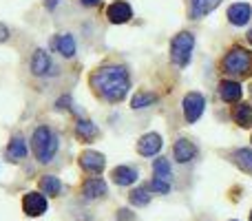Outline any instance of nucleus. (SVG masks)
<instances>
[{
  "label": "nucleus",
  "mask_w": 252,
  "mask_h": 221,
  "mask_svg": "<svg viewBox=\"0 0 252 221\" xmlns=\"http://www.w3.org/2000/svg\"><path fill=\"white\" fill-rule=\"evenodd\" d=\"M250 16H252V9H250V4H246V2H237L228 9V20L237 27L246 25V22L250 20Z\"/></svg>",
  "instance_id": "nucleus-13"
},
{
  "label": "nucleus",
  "mask_w": 252,
  "mask_h": 221,
  "mask_svg": "<svg viewBox=\"0 0 252 221\" xmlns=\"http://www.w3.org/2000/svg\"><path fill=\"white\" fill-rule=\"evenodd\" d=\"M31 148H33V155L40 164H49L58 153V135L49 126H38L33 130V137H31Z\"/></svg>",
  "instance_id": "nucleus-2"
},
{
  "label": "nucleus",
  "mask_w": 252,
  "mask_h": 221,
  "mask_svg": "<svg viewBox=\"0 0 252 221\" xmlns=\"http://www.w3.org/2000/svg\"><path fill=\"white\" fill-rule=\"evenodd\" d=\"M151 190H155V192H159V195H166V192L170 190V182H164V179H153L151 182Z\"/></svg>",
  "instance_id": "nucleus-26"
},
{
  "label": "nucleus",
  "mask_w": 252,
  "mask_h": 221,
  "mask_svg": "<svg viewBox=\"0 0 252 221\" xmlns=\"http://www.w3.org/2000/svg\"><path fill=\"white\" fill-rule=\"evenodd\" d=\"M104 164H106V159H104V155H102V153L87 151V153H82V155H80V166H82L87 173H93V175L102 173Z\"/></svg>",
  "instance_id": "nucleus-8"
},
{
  "label": "nucleus",
  "mask_w": 252,
  "mask_h": 221,
  "mask_svg": "<svg viewBox=\"0 0 252 221\" xmlns=\"http://www.w3.org/2000/svg\"><path fill=\"white\" fill-rule=\"evenodd\" d=\"M118 219H120V221H133V215H130L128 210H120V213H118Z\"/></svg>",
  "instance_id": "nucleus-27"
},
{
  "label": "nucleus",
  "mask_w": 252,
  "mask_h": 221,
  "mask_svg": "<svg viewBox=\"0 0 252 221\" xmlns=\"http://www.w3.org/2000/svg\"><path fill=\"white\" fill-rule=\"evenodd\" d=\"M159 148H161V137L157 133L142 135V137H139V142H137V153H139V155H144V157L157 155V153H159Z\"/></svg>",
  "instance_id": "nucleus-9"
},
{
  "label": "nucleus",
  "mask_w": 252,
  "mask_h": 221,
  "mask_svg": "<svg viewBox=\"0 0 252 221\" xmlns=\"http://www.w3.org/2000/svg\"><path fill=\"white\" fill-rule=\"evenodd\" d=\"M58 2H60V0H44V7H47V9H56Z\"/></svg>",
  "instance_id": "nucleus-29"
},
{
  "label": "nucleus",
  "mask_w": 252,
  "mask_h": 221,
  "mask_svg": "<svg viewBox=\"0 0 252 221\" xmlns=\"http://www.w3.org/2000/svg\"><path fill=\"white\" fill-rule=\"evenodd\" d=\"M7 157H11V161L25 159V157H27V142H25V137L16 135V137L9 142V146H7Z\"/></svg>",
  "instance_id": "nucleus-18"
},
{
  "label": "nucleus",
  "mask_w": 252,
  "mask_h": 221,
  "mask_svg": "<svg viewBox=\"0 0 252 221\" xmlns=\"http://www.w3.org/2000/svg\"><path fill=\"white\" fill-rule=\"evenodd\" d=\"M82 195L87 197V199H100V197H104L106 195L104 179H100V177L87 179V182H84V186H82Z\"/></svg>",
  "instance_id": "nucleus-12"
},
{
  "label": "nucleus",
  "mask_w": 252,
  "mask_h": 221,
  "mask_svg": "<svg viewBox=\"0 0 252 221\" xmlns=\"http://www.w3.org/2000/svg\"><path fill=\"white\" fill-rule=\"evenodd\" d=\"M232 120L237 122L244 128H250L252 126V106L250 104H237L232 109Z\"/></svg>",
  "instance_id": "nucleus-19"
},
{
  "label": "nucleus",
  "mask_w": 252,
  "mask_h": 221,
  "mask_svg": "<svg viewBox=\"0 0 252 221\" xmlns=\"http://www.w3.org/2000/svg\"><path fill=\"white\" fill-rule=\"evenodd\" d=\"M173 153H175V159H177L179 164H186V161H190L192 157L197 155V146L190 142V139L182 137V139H177V142H175Z\"/></svg>",
  "instance_id": "nucleus-11"
},
{
  "label": "nucleus",
  "mask_w": 252,
  "mask_h": 221,
  "mask_svg": "<svg viewBox=\"0 0 252 221\" xmlns=\"http://www.w3.org/2000/svg\"><path fill=\"white\" fill-rule=\"evenodd\" d=\"M106 16H109V20L113 22V25H124V22H128L130 18H133V9H130L128 2L118 0V2H113L106 9Z\"/></svg>",
  "instance_id": "nucleus-7"
},
{
  "label": "nucleus",
  "mask_w": 252,
  "mask_h": 221,
  "mask_svg": "<svg viewBox=\"0 0 252 221\" xmlns=\"http://www.w3.org/2000/svg\"><path fill=\"white\" fill-rule=\"evenodd\" d=\"M40 190H42V195L58 197L62 190V184H60V179L53 177V175H44V177L40 179Z\"/></svg>",
  "instance_id": "nucleus-20"
},
{
  "label": "nucleus",
  "mask_w": 252,
  "mask_h": 221,
  "mask_svg": "<svg viewBox=\"0 0 252 221\" xmlns=\"http://www.w3.org/2000/svg\"><path fill=\"white\" fill-rule=\"evenodd\" d=\"M223 69L232 75H244L250 69V53L241 47H235L226 58H223Z\"/></svg>",
  "instance_id": "nucleus-4"
},
{
  "label": "nucleus",
  "mask_w": 252,
  "mask_h": 221,
  "mask_svg": "<svg viewBox=\"0 0 252 221\" xmlns=\"http://www.w3.org/2000/svg\"><path fill=\"white\" fill-rule=\"evenodd\" d=\"M31 71L33 75H51L53 73V64H51V58H49L47 51L38 49L31 58Z\"/></svg>",
  "instance_id": "nucleus-10"
},
{
  "label": "nucleus",
  "mask_w": 252,
  "mask_h": 221,
  "mask_svg": "<svg viewBox=\"0 0 252 221\" xmlns=\"http://www.w3.org/2000/svg\"><path fill=\"white\" fill-rule=\"evenodd\" d=\"M111 177L118 186H130V184L137 182V170L130 168V166H118V168H113Z\"/></svg>",
  "instance_id": "nucleus-14"
},
{
  "label": "nucleus",
  "mask_w": 252,
  "mask_h": 221,
  "mask_svg": "<svg viewBox=\"0 0 252 221\" xmlns=\"http://www.w3.org/2000/svg\"><path fill=\"white\" fill-rule=\"evenodd\" d=\"M7 38H9V29L2 25V22H0V42H2V40H7Z\"/></svg>",
  "instance_id": "nucleus-28"
},
{
  "label": "nucleus",
  "mask_w": 252,
  "mask_h": 221,
  "mask_svg": "<svg viewBox=\"0 0 252 221\" xmlns=\"http://www.w3.org/2000/svg\"><path fill=\"white\" fill-rule=\"evenodd\" d=\"M219 95L223 102H239L241 100V84L226 80V82L219 84Z\"/></svg>",
  "instance_id": "nucleus-16"
},
{
  "label": "nucleus",
  "mask_w": 252,
  "mask_h": 221,
  "mask_svg": "<svg viewBox=\"0 0 252 221\" xmlns=\"http://www.w3.org/2000/svg\"><path fill=\"white\" fill-rule=\"evenodd\" d=\"M221 0H190V16L192 18H204L206 13L215 11Z\"/></svg>",
  "instance_id": "nucleus-17"
},
{
  "label": "nucleus",
  "mask_w": 252,
  "mask_h": 221,
  "mask_svg": "<svg viewBox=\"0 0 252 221\" xmlns=\"http://www.w3.org/2000/svg\"><path fill=\"white\" fill-rule=\"evenodd\" d=\"M22 210H25L29 217H40L47 210V199H44L42 192H27L25 199H22Z\"/></svg>",
  "instance_id": "nucleus-6"
},
{
  "label": "nucleus",
  "mask_w": 252,
  "mask_h": 221,
  "mask_svg": "<svg viewBox=\"0 0 252 221\" xmlns=\"http://www.w3.org/2000/svg\"><path fill=\"white\" fill-rule=\"evenodd\" d=\"M192 47H195V35L188 33V31H182L173 38L170 42V60L177 66H186L190 62V53Z\"/></svg>",
  "instance_id": "nucleus-3"
},
{
  "label": "nucleus",
  "mask_w": 252,
  "mask_h": 221,
  "mask_svg": "<svg viewBox=\"0 0 252 221\" xmlns=\"http://www.w3.org/2000/svg\"><path fill=\"white\" fill-rule=\"evenodd\" d=\"M75 135H78L82 142H91V139L97 135V128H95V124H93V122L78 120V124H75Z\"/></svg>",
  "instance_id": "nucleus-21"
},
{
  "label": "nucleus",
  "mask_w": 252,
  "mask_h": 221,
  "mask_svg": "<svg viewBox=\"0 0 252 221\" xmlns=\"http://www.w3.org/2000/svg\"><path fill=\"white\" fill-rule=\"evenodd\" d=\"M250 221H252V213H250Z\"/></svg>",
  "instance_id": "nucleus-32"
},
{
  "label": "nucleus",
  "mask_w": 252,
  "mask_h": 221,
  "mask_svg": "<svg viewBox=\"0 0 252 221\" xmlns=\"http://www.w3.org/2000/svg\"><path fill=\"white\" fill-rule=\"evenodd\" d=\"M232 161H235L244 173L252 175V151H248V148H239V151L232 153Z\"/></svg>",
  "instance_id": "nucleus-22"
},
{
  "label": "nucleus",
  "mask_w": 252,
  "mask_h": 221,
  "mask_svg": "<svg viewBox=\"0 0 252 221\" xmlns=\"http://www.w3.org/2000/svg\"><path fill=\"white\" fill-rule=\"evenodd\" d=\"M248 42L252 44V31H250V33H248Z\"/></svg>",
  "instance_id": "nucleus-31"
},
{
  "label": "nucleus",
  "mask_w": 252,
  "mask_h": 221,
  "mask_svg": "<svg viewBox=\"0 0 252 221\" xmlns=\"http://www.w3.org/2000/svg\"><path fill=\"white\" fill-rule=\"evenodd\" d=\"M128 199H130V204H133V206H146L148 201H151V195H148V188H146V186L135 188V190L128 195Z\"/></svg>",
  "instance_id": "nucleus-25"
},
{
  "label": "nucleus",
  "mask_w": 252,
  "mask_h": 221,
  "mask_svg": "<svg viewBox=\"0 0 252 221\" xmlns=\"http://www.w3.org/2000/svg\"><path fill=\"white\" fill-rule=\"evenodd\" d=\"M153 173H155L157 179H164V182H170V164L166 157H157L155 164H153Z\"/></svg>",
  "instance_id": "nucleus-23"
},
{
  "label": "nucleus",
  "mask_w": 252,
  "mask_h": 221,
  "mask_svg": "<svg viewBox=\"0 0 252 221\" xmlns=\"http://www.w3.org/2000/svg\"><path fill=\"white\" fill-rule=\"evenodd\" d=\"M53 47H56V51L60 53V56L64 58H73L75 56V40L71 33H62L58 35L56 40H53Z\"/></svg>",
  "instance_id": "nucleus-15"
},
{
  "label": "nucleus",
  "mask_w": 252,
  "mask_h": 221,
  "mask_svg": "<svg viewBox=\"0 0 252 221\" xmlns=\"http://www.w3.org/2000/svg\"><path fill=\"white\" fill-rule=\"evenodd\" d=\"M155 100H157V95H155V93L139 91L137 95H135L133 100H130V106H133V109H146V106H151Z\"/></svg>",
  "instance_id": "nucleus-24"
},
{
  "label": "nucleus",
  "mask_w": 252,
  "mask_h": 221,
  "mask_svg": "<svg viewBox=\"0 0 252 221\" xmlns=\"http://www.w3.org/2000/svg\"><path fill=\"white\" fill-rule=\"evenodd\" d=\"M204 95L201 93H188L186 97H184V117H186V122H197L201 117V113H204Z\"/></svg>",
  "instance_id": "nucleus-5"
},
{
  "label": "nucleus",
  "mask_w": 252,
  "mask_h": 221,
  "mask_svg": "<svg viewBox=\"0 0 252 221\" xmlns=\"http://www.w3.org/2000/svg\"><path fill=\"white\" fill-rule=\"evenodd\" d=\"M91 87L102 100L106 102H122L130 89V78L128 71L124 66L111 64V66H100L97 71L91 73Z\"/></svg>",
  "instance_id": "nucleus-1"
},
{
  "label": "nucleus",
  "mask_w": 252,
  "mask_h": 221,
  "mask_svg": "<svg viewBox=\"0 0 252 221\" xmlns=\"http://www.w3.org/2000/svg\"><path fill=\"white\" fill-rule=\"evenodd\" d=\"M84 7H95V4H100V0H82Z\"/></svg>",
  "instance_id": "nucleus-30"
}]
</instances>
